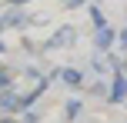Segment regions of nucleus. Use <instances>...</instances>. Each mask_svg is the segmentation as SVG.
<instances>
[{
    "instance_id": "1",
    "label": "nucleus",
    "mask_w": 127,
    "mask_h": 123,
    "mask_svg": "<svg viewBox=\"0 0 127 123\" xmlns=\"http://www.w3.org/2000/svg\"><path fill=\"white\" fill-rule=\"evenodd\" d=\"M107 100H110V103H124V100H127V77L114 73V80H110V90H107Z\"/></svg>"
},
{
    "instance_id": "2",
    "label": "nucleus",
    "mask_w": 127,
    "mask_h": 123,
    "mask_svg": "<svg viewBox=\"0 0 127 123\" xmlns=\"http://www.w3.org/2000/svg\"><path fill=\"white\" fill-rule=\"evenodd\" d=\"M74 40H77V30H74V27H64V30H57V33L50 37V43H47V50H54V47H70Z\"/></svg>"
},
{
    "instance_id": "3",
    "label": "nucleus",
    "mask_w": 127,
    "mask_h": 123,
    "mask_svg": "<svg viewBox=\"0 0 127 123\" xmlns=\"http://www.w3.org/2000/svg\"><path fill=\"white\" fill-rule=\"evenodd\" d=\"M0 110H10V113L24 110V97H17L13 90H0Z\"/></svg>"
},
{
    "instance_id": "4",
    "label": "nucleus",
    "mask_w": 127,
    "mask_h": 123,
    "mask_svg": "<svg viewBox=\"0 0 127 123\" xmlns=\"http://www.w3.org/2000/svg\"><path fill=\"white\" fill-rule=\"evenodd\" d=\"M94 47H97V50H107V47H114V30H110V27H104V30H97L94 33Z\"/></svg>"
},
{
    "instance_id": "5",
    "label": "nucleus",
    "mask_w": 127,
    "mask_h": 123,
    "mask_svg": "<svg viewBox=\"0 0 127 123\" xmlns=\"http://www.w3.org/2000/svg\"><path fill=\"white\" fill-rule=\"evenodd\" d=\"M57 77H64V83H67V87H80V83H84V73H80V70H74V67L60 70Z\"/></svg>"
},
{
    "instance_id": "6",
    "label": "nucleus",
    "mask_w": 127,
    "mask_h": 123,
    "mask_svg": "<svg viewBox=\"0 0 127 123\" xmlns=\"http://www.w3.org/2000/svg\"><path fill=\"white\" fill-rule=\"evenodd\" d=\"M0 20H3L7 27H27V23H30V20H27L24 13H20V10H7V13H3Z\"/></svg>"
},
{
    "instance_id": "7",
    "label": "nucleus",
    "mask_w": 127,
    "mask_h": 123,
    "mask_svg": "<svg viewBox=\"0 0 127 123\" xmlns=\"http://www.w3.org/2000/svg\"><path fill=\"white\" fill-rule=\"evenodd\" d=\"M87 13H90V20H94V30H104V27H107V20H104V13L97 10V7H90Z\"/></svg>"
},
{
    "instance_id": "8",
    "label": "nucleus",
    "mask_w": 127,
    "mask_h": 123,
    "mask_svg": "<svg viewBox=\"0 0 127 123\" xmlns=\"http://www.w3.org/2000/svg\"><path fill=\"white\" fill-rule=\"evenodd\" d=\"M77 113H80V100H67V117L74 120Z\"/></svg>"
},
{
    "instance_id": "9",
    "label": "nucleus",
    "mask_w": 127,
    "mask_h": 123,
    "mask_svg": "<svg viewBox=\"0 0 127 123\" xmlns=\"http://www.w3.org/2000/svg\"><path fill=\"white\" fill-rule=\"evenodd\" d=\"M84 0H64V7H80Z\"/></svg>"
},
{
    "instance_id": "10",
    "label": "nucleus",
    "mask_w": 127,
    "mask_h": 123,
    "mask_svg": "<svg viewBox=\"0 0 127 123\" xmlns=\"http://www.w3.org/2000/svg\"><path fill=\"white\" fill-rule=\"evenodd\" d=\"M7 83H10V77H7V73L0 70V87H7Z\"/></svg>"
},
{
    "instance_id": "11",
    "label": "nucleus",
    "mask_w": 127,
    "mask_h": 123,
    "mask_svg": "<svg viewBox=\"0 0 127 123\" xmlns=\"http://www.w3.org/2000/svg\"><path fill=\"white\" fill-rule=\"evenodd\" d=\"M10 3H13V7H20V3H27V0H10Z\"/></svg>"
},
{
    "instance_id": "12",
    "label": "nucleus",
    "mask_w": 127,
    "mask_h": 123,
    "mask_svg": "<svg viewBox=\"0 0 127 123\" xmlns=\"http://www.w3.org/2000/svg\"><path fill=\"white\" fill-rule=\"evenodd\" d=\"M0 123H13V120H10V117H7V120H0Z\"/></svg>"
},
{
    "instance_id": "13",
    "label": "nucleus",
    "mask_w": 127,
    "mask_h": 123,
    "mask_svg": "<svg viewBox=\"0 0 127 123\" xmlns=\"http://www.w3.org/2000/svg\"><path fill=\"white\" fill-rule=\"evenodd\" d=\"M0 50H3V43H0Z\"/></svg>"
}]
</instances>
